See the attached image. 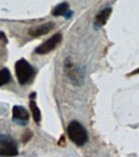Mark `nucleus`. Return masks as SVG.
Wrapping results in <instances>:
<instances>
[{
    "instance_id": "1",
    "label": "nucleus",
    "mask_w": 139,
    "mask_h": 157,
    "mask_svg": "<svg viewBox=\"0 0 139 157\" xmlns=\"http://www.w3.org/2000/svg\"><path fill=\"white\" fill-rule=\"evenodd\" d=\"M67 133L71 142L82 147L88 141V133L83 126L78 121H72L67 127Z\"/></svg>"
},
{
    "instance_id": "2",
    "label": "nucleus",
    "mask_w": 139,
    "mask_h": 157,
    "mask_svg": "<svg viewBox=\"0 0 139 157\" xmlns=\"http://www.w3.org/2000/svg\"><path fill=\"white\" fill-rule=\"evenodd\" d=\"M15 71L17 79L22 85L29 83L34 75V68L26 60L23 58L17 61L15 66Z\"/></svg>"
},
{
    "instance_id": "3",
    "label": "nucleus",
    "mask_w": 139,
    "mask_h": 157,
    "mask_svg": "<svg viewBox=\"0 0 139 157\" xmlns=\"http://www.w3.org/2000/svg\"><path fill=\"white\" fill-rule=\"evenodd\" d=\"M61 39H62L61 34L60 33H56L53 36H52L50 39L43 43L38 48H36L34 50V52L37 54H40V55L48 53L53 49L56 48V46L61 43Z\"/></svg>"
},
{
    "instance_id": "4",
    "label": "nucleus",
    "mask_w": 139,
    "mask_h": 157,
    "mask_svg": "<svg viewBox=\"0 0 139 157\" xmlns=\"http://www.w3.org/2000/svg\"><path fill=\"white\" fill-rule=\"evenodd\" d=\"M65 68H66V74L70 78V79L75 84L79 85L81 83V81H83V75L79 71V70L69 59L66 60Z\"/></svg>"
},
{
    "instance_id": "5",
    "label": "nucleus",
    "mask_w": 139,
    "mask_h": 157,
    "mask_svg": "<svg viewBox=\"0 0 139 157\" xmlns=\"http://www.w3.org/2000/svg\"><path fill=\"white\" fill-rule=\"evenodd\" d=\"M29 115L28 111L23 106L15 105L12 109V120L17 124L25 125L29 120Z\"/></svg>"
},
{
    "instance_id": "6",
    "label": "nucleus",
    "mask_w": 139,
    "mask_h": 157,
    "mask_svg": "<svg viewBox=\"0 0 139 157\" xmlns=\"http://www.w3.org/2000/svg\"><path fill=\"white\" fill-rule=\"evenodd\" d=\"M54 25H55L52 22H47V23L39 25H35L29 29L28 34L34 38L42 36V35L47 34L51 31L52 29H53Z\"/></svg>"
},
{
    "instance_id": "7",
    "label": "nucleus",
    "mask_w": 139,
    "mask_h": 157,
    "mask_svg": "<svg viewBox=\"0 0 139 157\" xmlns=\"http://www.w3.org/2000/svg\"><path fill=\"white\" fill-rule=\"evenodd\" d=\"M52 15L55 17H64L66 18H70L73 15V12L70 10L68 3L61 2L60 4L56 5L55 8L52 10Z\"/></svg>"
},
{
    "instance_id": "8",
    "label": "nucleus",
    "mask_w": 139,
    "mask_h": 157,
    "mask_svg": "<svg viewBox=\"0 0 139 157\" xmlns=\"http://www.w3.org/2000/svg\"><path fill=\"white\" fill-rule=\"evenodd\" d=\"M111 12H112L111 8L107 7V8H105L104 10H102L97 16L95 19V23H94L96 28H101L107 22V20L109 19V17L111 14Z\"/></svg>"
},
{
    "instance_id": "9",
    "label": "nucleus",
    "mask_w": 139,
    "mask_h": 157,
    "mask_svg": "<svg viewBox=\"0 0 139 157\" xmlns=\"http://www.w3.org/2000/svg\"><path fill=\"white\" fill-rule=\"evenodd\" d=\"M0 147H18L17 141L9 135L0 134Z\"/></svg>"
},
{
    "instance_id": "10",
    "label": "nucleus",
    "mask_w": 139,
    "mask_h": 157,
    "mask_svg": "<svg viewBox=\"0 0 139 157\" xmlns=\"http://www.w3.org/2000/svg\"><path fill=\"white\" fill-rule=\"evenodd\" d=\"M18 154V147H0L1 156H16Z\"/></svg>"
},
{
    "instance_id": "11",
    "label": "nucleus",
    "mask_w": 139,
    "mask_h": 157,
    "mask_svg": "<svg viewBox=\"0 0 139 157\" xmlns=\"http://www.w3.org/2000/svg\"><path fill=\"white\" fill-rule=\"evenodd\" d=\"M29 108H30L32 115H33V118H34L35 123L39 124L40 120H41V112H40V110L38 107L36 102L34 100H31L29 101Z\"/></svg>"
},
{
    "instance_id": "12",
    "label": "nucleus",
    "mask_w": 139,
    "mask_h": 157,
    "mask_svg": "<svg viewBox=\"0 0 139 157\" xmlns=\"http://www.w3.org/2000/svg\"><path fill=\"white\" fill-rule=\"evenodd\" d=\"M11 74L7 68L2 69L0 71V87L4 84H7L11 81Z\"/></svg>"
},
{
    "instance_id": "13",
    "label": "nucleus",
    "mask_w": 139,
    "mask_h": 157,
    "mask_svg": "<svg viewBox=\"0 0 139 157\" xmlns=\"http://www.w3.org/2000/svg\"><path fill=\"white\" fill-rule=\"evenodd\" d=\"M32 136H33V133H32L31 131L26 130V132H25L24 134H23V136H22V142H27L29 140H30Z\"/></svg>"
},
{
    "instance_id": "14",
    "label": "nucleus",
    "mask_w": 139,
    "mask_h": 157,
    "mask_svg": "<svg viewBox=\"0 0 139 157\" xmlns=\"http://www.w3.org/2000/svg\"><path fill=\"white\" fill-rule=\"evenodd\" d=\"M0 41H2L3 44H7V39L5 34L3 32L0 31Z\"/></svg>"
},
{
    "instance_id": "15",
    "label": "nucleus",
    "mask_w": 139,
    "mask_h": 157,
    "mask_svg": "<svg viewBox=\"0 0 139 157\" xmlns=\"http://www.w3.org/2000/svg\"><path fill=\"white\" fill-rule=\"evenodd\" d=\"M137 73H139V69H138V70H137V71H133V73L129 74V75H136V74H137Z\"/></svg>"
}]
</instances>
